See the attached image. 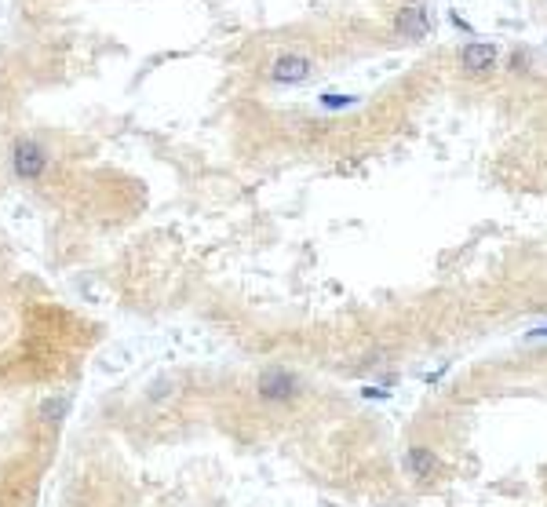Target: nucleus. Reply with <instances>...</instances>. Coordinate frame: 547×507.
Returning <instances> with one entry per match:
<instances>
[{
    "instance_id": "nucleus-6",
    "label": "nucleus",
    "mask_w": 547,
    "mask_h": 507,
    "mask_svg": "<svg viewBox=\"0 0 547 507\" xmlns=\"http://www.w3.org/2000/svg\"><path fill=\"white\" fill-rule=\"evenodd\" d=\"M405 467L412 478H420V482H430L434 474H438V456H434L427 446H412L405 453Z\"/></svg>"
},
{
    "instance_id": "nucleus-4",
    "label": "nucleus",
    "mask_w": 547,
    "mask_h": 507,
    "mask_svg": "<svg viewBox=\"0 0 547 507\" xmlns=\"http://www.w3.org/2000/svg\"><path fill=\"white\" fill-rule=\"evenodd\" d=\"M310 73H314V62L307 55H299V52L278 55V59L270 62V70H267V77H270L274 84H303Z\"/></svg>"
},
{
    "instance_id": "nucleus-9",
    "label": "nucleus",
    "mask_w": 547,
    "mask_h": 507,
    "mask_svg": "<svg viewBox=\"0 0 547 507\" xmlns=\"http://www.w3.org/2000/svg\"><path fill=\"white\" fill-rule=\"evenodd\" d=\"M544 336H547V325H540V328L529 332V340H544Z\"/></svg>"
},
{
    "instance_id": "nucleus-3",
    "label": "nucleus",
    "mask_w": 547,
    "mask_h": 507,
    "mask_svg": "<svg viewBox=\"0 0 547 507\" xmlns=\"http://www.w3.org/2000/svg\"><path fill=\"white\" fill-rule=\"evenodd\" d=\"M496 59H500V47L493 40H471V44H463V52H460V70L467 77H486L496 70Z\"/></svg>"
},
{
    "instance_id": "nucleus-5",
    "label": "nucleus",
    "mask_w": 547,
    "mask_h": 507,
    "mask_svg": "<svg viewBox=\"0 0 547 507\" xmlns=\"http://www.w3.org/2000/svg\"><path fill=\"white\" fill-rule=\"evenodd\" d=\"M394 29L405 40H424L430 33V15L424 4H405V8H398L394 15Z\"/></svg>"
},
{
    "instance_id": "nucleus-2",
    "label": "nucleus",
    "mask_w": 547,
    "mask_h": 507,
    "mask_svg": "<svg viewBox=\"0 0 547 507\" xmlns=\"http://www.w3.org/2000/svg\"><path fill=\"white\" fill-rule=\"evenodd\" d=\"M11 168L19 179H40L47 168V150L37 139H15L11 146Z\"/></svg>"
},
{
    "instance_id": "nucleus-8",
    "label": "nucleus",
    "mask_w": 547,
    "mask_h": 507,
    "mask_svg": "<svg viewBox=\"0 0 547 507\" xmlns=\"http://www.w3.org/2000/svg\"><path fill=\"white\" fill-rule=\"evenodd\" d=\"M321 106H325V109H350V106H358V95L325 91V95H321Z\"/></svg>"
},
{
    "instance_id": "nucleus-7",
    "label": "nucleus",
    "mask_w": 547,
    "mask_h": 507,
    "mask_svg": "<svg viewBox=\"0 0 547 507\" xmlns=\"http://www.w3.org/2000/svg\"><path fill=\"white\" fill-rule=\"evenodd\" d=\"M66 409H70V398H47L44 405H40V420H47V423H59L62 416H66Z\"/></svg>"
},
{
    "instance_id": "nucleus-1",
    "label": "nucleus",
    "mask_w": 547,
    "mask_h": 507,
    "mask_svg": "<svg viewBox=\"0 0 547 507\" xmlns=\"http://www.w3.org/2000/svg\"><path fill=\"white\" fill-rule=\"evenodd\" d=\"M255 394H260L263 402L285 405V402H296L303 394V379L285 365H267L260 372V379H255Z\"/></svg>"
}]
</instances>
